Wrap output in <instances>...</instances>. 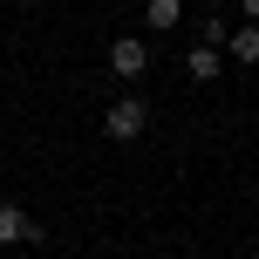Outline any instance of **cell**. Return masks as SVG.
Listing matches in <instances>:
<instances>
[{"mask_svg": "<svg viewBox=\"0 0 259 259\" xmlns=\"http://www.w3.org/2000/svg\"><path fill=\"white\" fill-rule=\"evenodd\" d=\"M184 68H191V82H219V68H225V55H219V48H205V41H198V48L184 55Z\"/></svg>", "mask_w": 259, "mask_h": 259, "instance_id": "cell-5", "label": "cell"}, {"mask_svg": "<svg viewBox=\"0 0 259 259\" xmlns=\"http://www.w3.org/2000/svg\"><path fill=\"white\" fill-rule=\"evenodd\" d=\"M225 55H232L239 68H252V62H259V21H246V27H232V41H225Z\"/></svg>", "mask_w": 259, "mask_h": 259, "instance_id": "cell-4", "label": "cell"}, {"mask_svg": "<svg viewBox=\"0 0 259 259\" xmlns=\"http://www.w3.org/2000/svg\"><path fill=\"white\" fill-rule=\"evenodd\" d=\"M109 68H116L123 82H137L143 68H150V41H143V34H123V41H109Z\"/></svg>", "mask_w": 259, "mask_h": 259, "instance_id": "cell-2", "label": "cell"}, {"mask_svg": "<svg viewBox=\"0 0 259 259\" xmlns=\"http://www.w3.org/2000/svg\"><path fill=\"white\" fill-rule=\"evenodd\" d=\"M103 130H109L116 143H137L143 130H150V96H116L109 116H103Z\"/></svg>", "mask_w": 259, "mask_h": 259, "instance_id": "cell-1", "label": "cell"}, {"mask_svg": "<svg viewBox=\"0 0 259 259\" xmlns=\"http://www.w3.org/2000/svg\"><path fill=\"white\" fill-rule=\"evenodd\" d=\"M143 21H150V34H170V27L184 21V0H150V7H143Z\"/></svg>", "mask_w": 259, "mask_h": 259, "instance_id": "cell-6", "label": "cell"}, {"mask_svg": "<svg viewBox=\"0 0 259 259\" xmlns=\"http://www.w3.org/2000/svg\"><path fill=\"white\" fill-rule=\"evenodd\" d=\"M0 246H41V225L21 205H7V198H0Z\"/></svg>", "mask_w": 259, "mask_h": 259, "instance_id": "cell-3", "label": "cell"}, {"mask_svg": "<svg viewBox=\"0 0 259 259\" xmlns=\"http://www.w3.org/2000/svg\"><path fill=\"white\" fill-rule=\"evenodd\" d=\"M14 7H41V0H14Z\"/></svg>", "mask_w": 259, "mask_h": 259, "instance_id": "cell-8", "label": "cell"}, {"mask_svg": "<svg viewBox=\"0 0 259 259\" xmlns=\"http://www.w3.org/2000/svg\"><path fill=\"white\" fill-rule=\"evenodd\" d=\"M184 259H191V252H184Z\"/></svg>", "mask_w": 259, "mask_h": 259, "instance_id": "cell-9", "label": "cell"}, {"mask_svg": "<svg viewBox=\"0 0 259 259\" xmlns=\"http://www.w3.org/2000/svg\"><path fill=\"white\" fill-rule=\"evenodd\" d=\"M239 14H246V21H259V0H239Z\"/></svg>", "mask_w": 259, "mask_h": 259, "instance_id": "cell-7", "label": "cell"}]
</instances>
